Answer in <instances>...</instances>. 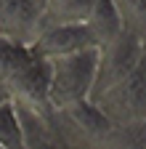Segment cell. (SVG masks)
I'll return each instance as SVG.
<instances>
[{"label":"cell","mask_w":146,"mask_h":149,"mask_svg":"<svg viewBox=\"0 0 146 149\" xmlns=\"http://www.w3.org/2000/svg\"><path fill=\"white\" fill-rule=\"evenodd\" d=\"M0 149H3V146H0Z\"/></svg>","instance_id":"obj_10"},{"label":"cell","mask_w":146,"mask_h":149,"mask_svg":"<svg viewBox=\"0 0 146 149\" xmlns=\"http://www.w3.org/2000/svg\"><path fill=\"white\" fill-rule=\"evenodd\" d=\"M98 67V48L48 61V112L66 109L90 99Z\"/></svg>","instance_id":"obj_1"},{"label":"cell","mask_w":146,"mask_h":149,"mask_svg":"<svg viewBox=\"0 0 146 149\" xmlns=\"http://www.w3.org/2000/svg\"><path fill=\"white\" fill-rule=\"evenodd\" d=\"M98 0H45L43 3V22L40 27L48 24H80L88 22Z\"/></svg>","instance_id":"obj_6"},{"label":"cell","mask_w":146,"mask_h":149,"mask_svg":"<svg viewBox=\"0 0 146 149\" xmlns=\"http://www.w3.org/2000/svg\"><path fill=\"white\" fill-rule=\"evenodd\" d=\"M125 29L146 37V0H112Z\"/></svg>","instance_id":"obj_9"},{"label":"cell","mask_w":146,"mask_h":149,"mask_svg":"<svg viewBox=\"0 0 146 149\" xmlns=\"http://www.w3.org/2000/svg\"><path fill=\"white\" fill-rule=\"evenodd\" d=\"M143 40H146V37H143Z\"/></svg>","instance_id":"obj_11"},{"label":"cell","mask_w":146,"mask_h":149,"mask_svg":"<svg viewBox=\"0 0 146 149\" xmlns=\"http://www.w3.org/2000/svg\"><path fill=\"white\" fill-rule=\"evenodd\" d=\"M32 53L43 61H53L61 56H72L88 48H98V37L88 22L80 24H48L40 27V32L35 35V40L29 43Z\"/></svg>","instance_id":"obj_4"},{"label":"cell","mask_w":146,"mask_h":149,"mask_svg":"<svg viewBox=\"0 0 146 149\" xmlns=\"http://www.w3.org/2000/svg\"><path fill=\"white\" fill-rule=\"evenodd\" d=\"M45 0H0V37L29 45L40 32Z\"/></svg>","instance_id":"obj_5"},{"label":"cell","mask_w":146,"mask_h":149,"mask_svg":"<svg viewBox=\"0 0 146 149\" xmlns=\"http://www.w3.org/2000/svg\"><path fill=\"white\" fill-rule=\"evenodd\" d=\"M90 101L104 112V117L114 128L143 123L146 120V59L125 80L101 91Z\"/></svg>","instance_id":"obj_2"},{"label":"cell","mask_w":146,"mask_h":149,"mask_svg":"<svg viewBox=\"0 0 146 149\" xmlns=\"http://www.w3.org/2000/svg\"><path fill=\"white\" fill-rule=\"evenodd\" d=\"M143 59H146V40L130 29H122L117 37L104 43L98 48V67H96V83L90 99L125 80Z\"/></svg>","instance_id":"obj_3"},{"label":"cell","mask_w":146,"mask_h":149,"mask_svg":"<svg viewBox=\"0 0 146 149\" xmlns=\"http://www.w3.org/2000/svg\"><path fill=\"white\" fill-rule=\"evenodd\" d=\"M0 146L3 149H27L21 117L13 101L0 104Z\"/></svg>","instance_id":"obj_8"},{"label":"cell","mask_w":146,"mask_h":149,"mask_svg":"<svg viewBox=\"0 0 146 149\" xmlns=\"http://www.w3.org/2000/svg\"><path fill=\"white\" fill-rule=\"evenodd\" d=\"M88 24L93 27V32L98 37V48L104 43H109L112 37H117L125 29L122 22H120V13L112 6V0H98L96 8H93V13H90V19H88Z\"/></svg>","instance_id":"obj_7"}]
</instances>
